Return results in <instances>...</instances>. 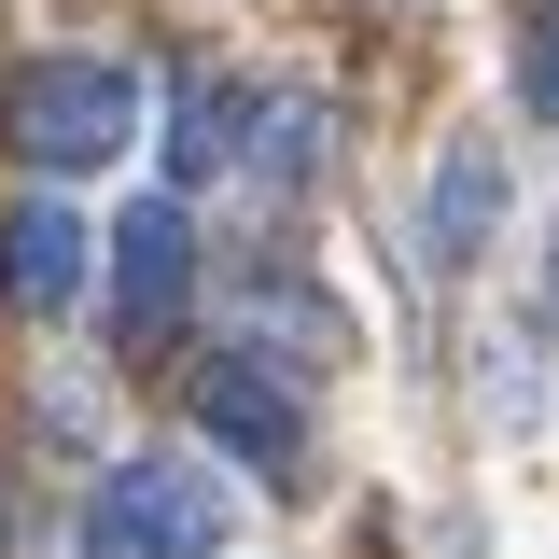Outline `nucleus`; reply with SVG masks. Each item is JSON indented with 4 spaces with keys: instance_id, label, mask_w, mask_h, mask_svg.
I'll return each mask as SVG.
<instances>
[{
    "instance_id": "1",
    "label": "nucleus",
    "mask_w": 559,
    "mask_h": 559,
    "mask_svg": "<svg viewBox=\"0 0 559 559\" xmlns=\"http://www.w3.org/2000/svg\"><path fill=\"white\" fill-rule=\"evenodd\" d=\"M0 140L28 168H112L140 140V70L127 57H28L0 84Z\"/></svg>"
},
{
    "instance_id": "2",
    "label": "nucleus",
    "mask_w": 559,
    "mask_h": 559,
    "mask_svg": "<svg viewBox=\"0 0 559 559\" xmlns=\"http://www.w3.org/2000/svg\"><path fill=\"white\" fill-rule=\"evenodd\" d=\"M224 476L210 462H182V448H140V462H112V489H98V518H84V559H210L224 546Z\"/></svg>"
},
{
    "instance_id": "3",
    "label": "nucleus",
    "mask_w": 559,
    "mask_h": 559,
    "mask_svg": "<svg viewBox=\"0 0 559 559\" xmlns=\"http://www.w3.org/2000/svg\"><path fill=\"white\" fill-rule=\"evenodd\" d=\"M182 294H197V224H182L168 197H140L127 224H112V336H127V349H168Z\"/></svg>"
},
{
    "instance_id": "4",
    "label": "nucleus",
    "mask_w": 559,
    "mask_h": 559,
    "mask_svg": "<svg viewBox=\"0 0 559 559\" xmlns=\"http://www.w3.org/2000/svg\"><path fill=\"white\" fill-rule=\"evenodd\" d=\"M197 419H210V448H238L252 476H294V448H308V419H294V392H280L266 364H238V349H224V364L197 378Z\"/></svg>"
},
{
    "instance_id": "5",
    "label": "nucleus",
    "mask_w": 559,
    "mask_h": 559,
    "mask_svg": "<svg viewBox=\"0 0 559 559\" xmlns=\"http://www.w3.org/2000/svg\"><path fill=\"white\" fill-rule=\"evenodd\" d=\"M0 294H14V308H43V322H57L70 294H84V224H70L57 197L0 210Z\"/></svg>"
},
{
    "instance_id": "6",
    "label": "nucleus",
    "mask_w": 559,
    "mask_h": 559,
    "mask_svg": "<svg viewBox=\"0 0 559 559\" xmlns=\"http://www.w3.org/2000/svg\"><path fill=\"white\" fill-rule=\"evenodd\" d=\"M489 210H503V154H489V140H462V154L433 168V238H448V252H476Z\"/></svg>"
},
{
    "instance_id": "7",
    "label": "nucleus",
    "mask_w": 559,
    "mask_h": 559,
    "mask_svg": "<svg viewBox=\"0 0 559 559\" xmlns=\"http://www.w3.org/2000/svg\"><path fill=\"white\" fill-rule=\"evenodd\" d=\"M224 154H238V84H182V127H168V168H182V182H210V168H224Z\"/></svg>"
},
{
    "instance_id": "8",
    "label": "nucleus",
    "mask_w": 559,
    "mask_h": 559,
    "mask_svg": "<svg viewBox=\"0 0 559 559\" xmlns=\"http://www.w3.org/2000/svg\"><path fill=\"white\" fill-rule=\"evenodd\" d=\"M518 84H532V112H559V0H532V28H518Z\"/></svg>"
},
{
    "instance_id": "9",
    "label": "nucleus",
    "mask_w": 559,
    "mask_h": 559,
    "mask_svg": "<svg viewBox=\"0 0 559 559\" xmlns=\"http://www.w3.org/2000/svg\"><path fill=\"white\" fill-rule=\"evenodd\" d=\"M546 308H559V238H546Z\"/></svg>"
}]
</instances>
